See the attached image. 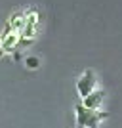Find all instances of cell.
I'll return each instance as SVG.
<instances>
[{"label": "cell", "instance_id": "cell-1", "mask_svg": "<svg viewBox=\"0 0 122 128\" xmlns=\"http://www.w3.org/2000/svg\"><path fill=\"white\" fill-rule=\"evenodd\" d=\"M74 111H76V124L80 128H97L103 118L109 117V113L99 111V109H90L84 103H76Z\"/></svg>", "mask_w": 122, "mask_h": 128}, {"label": "cell", "instance_id": "cell-2", "mask_svg": "<svg viewBox=\"0 0 122 128\" xmlns=\"http://www.w3.org/2000/svg\"><path fill=\"white\" fill-rule=\"evenodd\" d=\"M96 84H97L96 73L92 69H86L84 73L78 76V80H76V90H78V94L82 98H86L88 94H92V92L96 90Z\"/></svg>", "mask_w": 122, "mask_h": 128}, {"label": "cell", "instance_id": "cell-3", "mask_svg": "<svg viewBox=\"0 0 122 128\" xmlns=\"http://www.w3.org/2000/svg\"><path fill=\"white\" fill-rule=\"evenodd\" d=\"M103 100H105V94L101 90H94L92 94H88L86 98H82V103H84L86 107H90V109H99L101 103H103Z\"/></svg>", "mask_w": 122, "mask_h": 128}, {"label": "cell", "instance_id": "cell-4", "mask_svg": "<svg viewBox=\"0 0 122 128\" xmlns=\"http://www.w3.org/2000/svg\"><path fill=\"white\" fill-rule=\"evenodd\" d=\"M19 38H21V34L17 31L8 32V34L2 38V50H4V52H13V50L17 48V44H19Z\"/></svg>", "mask_w": 122, "mask_h": 128}, {"label": "cell", "instance_id": "cell-5", "mask_svg": "<svg viewBox=\"0 0 122 128\" xmlns=\"http://www.w3.org/2000/svg\"><path fill=\"white\" fill-rule=\"evenodd\" d=\"M25 23H27V16H25V14H19V12H15V14H11V16H10V21H8V25L11 27V31L21 32V29L25 27Z\"/></svg>", "mask_w": 122, "mask_h": 128}, {"label": "cell", "instance_id": "cell-6", "mask_svg": "<svg viewBox=\"0 0 122 128\" xmlns=\"http://www.w3.org/2000/svg\"><path fill=\"white\" fill-rule=\"evenodd\" d=\"M34 32H36V25H32V23H25V27L21 29V38H34Z\"/></svg>", "mask_w": 122, "mask_h": 128}, {"label": "cell", "instance_id": "cell-7", "mask_svg": "<svg viewBox=\"0 0 122 128\" xmlns=\"http://www.w3.org/2000/svg\"><path fill=\"white\" fill-rule=\"evenodd\" d=\"M25 65L29 69H38V67H40V59L34 58V56H29V58L25 59Z\"/></svg>", "mask_w": 122, "mask_h": 128}, {"label": "cell", "instance_id": "cell-8", "mask_svg": "<svg viewBox=\"0 0 122 128\" xmlns=\"http://www.w3.org/2000/svg\"><path fill=\"white\" fill-rule=\"evenodd\" d=\"M27 23H32V25H36L38 23V12H29V14H27Z\"/></svg>", "mask_w": 122, "mask_h": 128}, {"label": "cell", "instance_id": "cell-9", "mask_svg": "<svg viewBox=\"0 0 122 128\" xmlns=\"http://www.w3.org/2000/svg\"><path fill=\"white\" fill-rule=\"evenodd\" d=\"M0 48H2V42H0Z\"/></svg>", "mask_w": 122, "mask_h": 128}]
</instances>
